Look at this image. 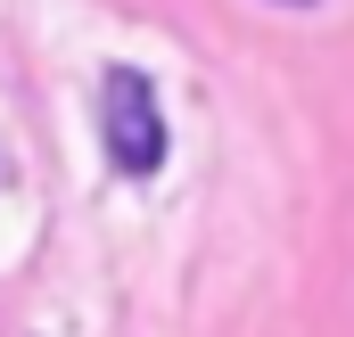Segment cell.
Listing matches in <instances>:
<instances>
[{"mask_svg":"<svg viewBox=\"0 0 354 337\" xmlns=\"http://www.w3.org/2000/svg\"><path fill=\"white\" fill-rule=\"evenodd\" d=\"M99 140H107L115 173H132V181H149L165 165V107H157L140 66H107L99 75Z\"/></svg>","mask_w":354,"mask_h":337,"instance_id":"obj_1","label":"cell"}]
</instances>
